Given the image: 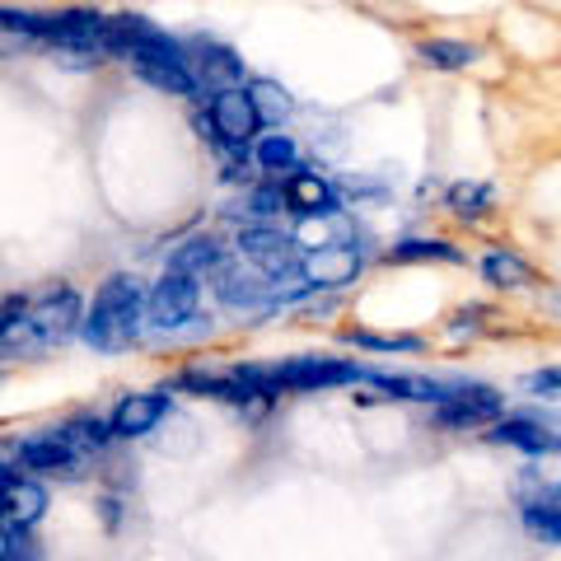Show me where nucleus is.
<instances>
[{"mask_svg": "<svg viewBox=\"0 0 561 561\" xmlns=\"http://www.w3.org/2000/svg\"><path fill=\"white\" fill-rule=\"evenodd\" d=\"M519 393L529 398H561V365H548V370H529L519 379Z\"/></svg>", "mask_w": 561, "mask_h": 561, "instance_id": "cd10ccee", "label": "nucleus"}, {"mask_svg": "<svg viewBox=\"0 0 561 561\" xmlns=\"http://www.w3.org/2000/svg\"><path fill=\"white\" fill-rule=\"evenodd\" d=\"M47 515V486L24 468H0V519L10 529H33Z\"/></svg>", "mask_w": 561, "mask_h": 561, "instance_id": "1a4fd4ad", "label": "nucleus"}, {"mask_svg": "<svg viewBox=\"0 0 561 561\" xmlns=\"http://www.w3.org/2000/svg\"><path fill=\"white\" fill-rule=\"evenodd\" d=\"M90 459L76 449L61 435V426H47V431H33L24 440H5L0 445V468H24L33 478H57V482H80Z\"/></svg>", "mask_w": 561, "mask_h": 561, "instance_id": "20e7f679", "label": "nucleus"}, {"mask_svg": "<svg viewBox=\"0 0 561 561\" xmlns=\"http://www.w3.org/2000/svg\"><path fill=\"white\" fill-rule=\"evenodd\" d=\"M234 243H239L243 262H253V267H257V272H267V276H286V272L300 267L295 239H290V234H280V230H272V225H243Z\"/></svg>", "mask_w": 561, "mask_h": 561, "instance_id": "9b49d317", "label": "nucleus"}, {"mask_svg": "<svg viewBox=\"0 0 561 561\" xmlns=\"http://www.w3.org/2000/svg\"><path fill=\"white\" fill-rule=\"evenodd\" d=\"M243 90H249L253 108H257V117H262V127H280V122L295 113V99H290L286 84H276V80H249Z\"/></svg>", "mask_w": 561, "mask_h": 561, "instance_id": "5701e85b", "label": "nucleus"}, {"mask_svg": "<svg viewBox=\"0 0 561 561\" xmlns=\"http://www.w3.org/2000/svg\"><path fill=\"white\" fill-rule=\"evenodd\" d=\"M365 272V257L356 243H332V249H309L300 257V276L309 290H342Z\"/></svg>", "mask_w": 561, "mask_h": 561, "instance_id": "9d476101", "label": "nucleus"}, {"mask_svg": "<svg viewBox=\"0 0 561 561\" xmlns=\"http://www.w3.org/2000/svg\"><path fill=\"white\" fill-rule=\"evenodd\" d=\"M486 440L491 445H511V449H524V454H561V431H557V421H542V416H529V412H519V416H496L491 421V431H486Z\"/></svg>", "mask_w": 561, "mask_h": 561, "instance_id": "f8f14e48", "label": "nucleus"}, {"mask_svg": "<svg viewBox=\"0 0 561 561\" xmlns=\"http://www.w3.org/2000/svg\"><path fill=\"white\" fill-rule=\"evenodd\" d=\"M84 323V300L76 286H43L38 295H28V313H24V328L14 337L10 351H47V346H61L80 332Z\"/></svg>", "mask_w": 561, "mask_h": 561, "instance_id": "7ed1b4c3", "label": "nucleus"}, {"mask_svg": "<svg viewBox=\"0 0 561 561\" xmlns=\"http://www.w3.org/2000/svg\"><path fill=\"white\" fill-rule=\"evenodd\" d=\"M20 552H24V529H10L0 519V561H20Z\"/></svg>", "mask_w": 561, "mask_h": 561, "instance_id": "c756f323", "label": "nucleus"}, {"mask_svg": "<svg viewBox=\"0 0 561 561\" xmlns=\"http://www.w3.org/2000/svg\"><path fill=\"white\" fill-rule=\"evenodd\" d=\"M280 183V202H286V210L295 220H319V216H342V197L337 187H332L323 173L313 169H290Z\"/></svg>", "mask_w": 561, "mask_h": 561, "instance_id": "6e6552de", "label": "nucleus"}, {"mask_svg": "<svg viewBox=\"0 0 561 561\" xmlns=\"http://www.w3.org/2000/svg\"><path fill=\"white\" fill-rule=\"evenodd\" d=\"M416 57L431 70H463V66L478 61V51H472L468 43H459V38H426L416 47Z\"/></svg>", "mask_w": 561, "mask_h": 561, "instance_id": "b1692460", "label": "nucleus"}, {"mask_svg": "<svg viewBox=\"0 0 561 561\" xmlns=\"http://www.w3.org/2000/svg\"><path fill=\"white\" fill-rule=\"evenodd\" d=\"M61 435L84 454V459H94V454H103L113 445V426L103 416H94V412H76L70 421H61Z\"/></svg>", "mask_w": 561, "mask_h": 561, "instance_id": "412c9836", "label": "nucleus"}, {"mask_svg": "<svg viewBox=\"0 0 561 561\" xmlns=\"http://www.w3.org/2000/svg\"><path fill=\"white\" fill-rule=\"evenodd\" d=\"M342 342L360 351H408V356L421 351V337H408V332H370V328H346Z\"/></svg>", "mask_w": 561, "mask_h": 561, "instance_id": "393cba45", "label": "nucleus"}, {"mask_svg": "<svg viewBox=\"0 0 561 561\" xmlns=\"http://www.w3.org/2000/svg\"><path fill=\"white\" fill-rule=\"evenodd\" d=\"M225 267V243L216 239V234H192V239H183L179 249L169 253V272H183V276H216Z\"/></svg>", "mask_w": 561, "mask_h": 561, "instance_id": "dca6fc26", "label": "nucleus"}, {"mask_svg": "<svg viewBox=\"0 0 561 561\" xmlns=\"http://www.w3.org/2000/svg\"><path fill=\"white\" fill-rule=\"evenodd\" d=\"M230 375L249 383L257 398H276V393H319V389H342V383H360L365 365L342 356H290L276 365H234Z\"/></svg>", "mask_w": 561, "mask_h": 561, "instance_id": "f03ea898", "label": "nucleus"}, {"mask_svg": "<svg viewBox=\"0 0 561 561\" xmlns=\"http://www.w3.org/2000/svg\"><path fill=\"white\" fill-rule=\"evenodd\" d=\"M524 529L542 542H561V505H524Z\"/></svg>", "mask_w": 561, "mask_h": 561, "instance_id": "bb28decb", "label": "nucleus"}, {"mask_svg": "<svg viewBox=\"0 0 561 561\" xmlns=\"http://www.w3.org/2000/svg\"><path fill=\"white\" fill-rule=\"evenodd\" d=\"M187 66H192V76H197V84H206L210 94L216 90H243V61L234 57V47H225V43H210V38H197L187 51Z\"/></svg>", "mask_w": 561, "mask_h": 561, "instance_id": "ddd939ff", "label": "nucleus"}, {"mask_svg": "<svg viewBox=\"0 0 561 561\" xmlns=\"http://www.w3.org/2000/svg\"><path fill=\"white\" fill-rule=\"evenodd\" d=\"M505 412V393L491 389V383H454V389L435 402L431 421L440 431H478L491 426Z\"/></svg>", "mask_w": 561, "mask_h": 561, "instance_id": "423d86ee", "label": "nucleus"}, {"mask_svg": "<svg viewBox=\"0 0 561 561\" xmlns=\"http://www.w3.org/2000/svg\"><path fill=\"white\" fill-rule=\"evenodd\" d=\"M445 206L459 220H482V216H491V206H496V187L478 183V179H463V183H454L445 192Z\"/></svg>", "mask_w": 561, "mask_h": 561, "instance_id": "4be33fe9", "label": "nucleus"}, {"mask_svg": "<svg viewBox=\"0 0 561 561\" xmlns=\"http://www.w3.org/2000/svg\"><path fill=\"white\" fill-rule=\"evenodd\" d=\"M482 280L486 286H496V290H519V286H529L534 280V267L511 249H491L482 257Z\"/></svg>", "mask_w": 561, "mask_h": 561, "instance_id": "6ab92c4d", "label": "nucleus"}, {"mask_svg": "<svg viewBox=\"0 0 561 561\" xmlns=\"http://www.w3.org/2000/svg\"><path fill=\"white\" fill-rule=\"evenodd\" d=\"M249 202H253L257 216H280V210H286V202H280V183H276V179H272V183H262V187H253V192H249Z\"/></svg>", "mask_w": 561, "mask_h": 561, "instance_id": "c85d7f7f", "label": "nucleus"}, {"mask_svg": "<svg viewBox=\"0 0 561 561\" xmlns=\"http://www.w3.org/2000/svg\"><path fill=\"white\" fill-rule=\"evenodd\" d=\"M360 383H375V389H383V398H398V402H440L454 383L445 379H421V375H383V370H365Z\"/></svg>", "mask_w": 561, "mask_h": 561, "instance_id": "f3484780", "label": "nucleus"}, {"mask_svg": "<svg viewBox=\"0 0 561 561\" xmlns=\"http://www.w3.org/2000/svg\"><path fill=\"white\" fill-rule=\"evenodd\" d=\"M216 295L230 309H257V305H276L280 300V280L249 267H220L216 272Z\"/></svg>", "mask_w": 561, "mask_h": 561, "instance_id": "4468645a", "label": "nucleus"}, {"mask_svg": "<svg viewBox=\"0 0 561 561\" xmlns=\"http://www.w3.org/2000/svg\"><path fill=\"white\" fill-rule=\"evenodd\" d=\"M197 127L206 140L216 146H234V150H249L253 140L262 136V117L253 108L249 90H216L206 103V113L197 117Z\"/></svg>", "mask_w": 561, "mask_h": 561, "instance_id": "39448f33", "label": "nucleus"}, {"mask_svg": "<svg viewBox=\"0 0 561 561\" xmlns=\"http://www.w3.org/2000/svg\"><path fill=\"white\" fill-rule=\"evenodd\" d=\"M383 262H398V267H408V262H463V253L454 249L449 239H431V234H416V239H398Z\"/></svg>", "mask_w": 561, "mask_h": 561, "instance_id": "aec40b11", "label": "nucleus"}, {"mask_svg": "<svg viewBox=\"0 0 561 561\" xmlns=\"http://www.w3.org/2000/svg\"><path fill=\"white\" fill-rule=\"evenodd\" d=\"M24 313H28V290H14L0 300V351L14 346V337H20V328H24Z\"/></svg>", "mask_w": 561, "mask_h": 561, "instance_id": "a878e982", "label": "nucleus"}, {"mask_svg": "<svg viewBox=\"0 0 561 561\" xmlns=\"http://www.w3.org/2000/svg\"><path fill=\"white\" fill-rule=\"evenodd\" d=\"M197 305H202V286L197 276H183V272H169L154 280L146 290V323L160 328V332H179L197 319Z\"/></svg>", "mask_w": 561, "mask_h": 561, "instance_id": "0eeeda50", "label": "nucleus"}, {"mask_svg": "<svg viewBox=\"0 0 561 561\" xmlns=\"http://www.w3.org/2000/svg\"><path fill=\"white\" fill-rule=\"evenodd\" d=\"M164 416H169V393H127L108 416L113 440H140V435H150Z\"/></svg>", "mask_w": 561, "mask_h": 561, "instance_id": "2eb2a0df", "label": "nucleus"}, {"mask_svg": "<svg viewBox=\"0 0 561 561\" xmlns=\"http://www.w3.org/2000/svg\"><path fill=\"white\" fill-rule=\"evenodd\" d=\"M253 164L267 173V179H286L290 169H300V146H295L290 131H262L253 140Z\"/></svg>", "mask_w": 561, "mask_h": 561, "instance_id": "a211bd4d", "label": "nucleus"}, {"mask_svg": "<svg viewBox=\"0 0 561 561\" xmlns=\"http://www.w3.org/2000/svg\"><path fill=\"white\" fill-rule=\"evenodd\" d=\"M140 323H146V295H140L131 272H113L103 286L94 290V305L84 309L80 337L90 342L99 356H117L140 337Z\"/></svg>", "mask_w": 561, "mask_h": 561, "instance_id": "f257e3e1", "label": "nucleus"}]
</instances>
